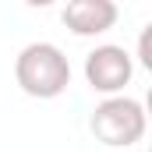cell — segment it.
I'll return each instance as SVG.
<instances>
[{
	"label": "cell",
	"instance_id": "cell-1",
	"mask_svg": "<svg viewBox=\"0 0 152 152\" xmlns=\"http://www.w3.org/2000/svg\"><path fill=\"white\" fill-rule=\"evenodd\" d=\"M14 81L32 99H57L71 85V64H67L60 46L28 42L14 60Z\"/></svg>",
	"mask_w": 152,
	"mask_h": 152
},
{
	"label": "cell",
	"instance_id": "cell-2",
	"mask_svg": "<svg viewBox=\"0 0 152 152\" xmlns=\"http://www.w3.org/2000/svg\"><path fill=\"white\" fill-rule=\"evenodd\" d=\"M145 124H149L145 106L138 99H131V96H110V99H103L92 110V120H88L96 142L113 145V149H127V145L142 142L145 138Z\"/></svg>",
	"mask_w": 152,
	"mask_h": 152
},
{
	"label": "cell",
	"instance_id": "cell-3",
	"mask_svg": "<svg viewBox=\"0 0 152 152\" xmlns=\"http://www.w3.org/2000/svg\"><path fill=\"white\" fill-rule=\"evenodd\" d=\"M131 75H134V60H131V53L124 46L106 42V46H96L85 57V81H88V88L103 92L106 99L117 96L131 81Z\"/></svg>",
	"mask_w": 152,
	"mask_h": 152
},
{
	"label": "cell",
	"instance_id": "cell-4",
	"mask_svg": "<svg viewBox=\"0 0 152 152\" xmlns=\"http://www.w3.org/2000/svg\"><path fill=\"white\" fill-rule=\"evenodd\" d=\"M117 4L113 0H71L60 11V21L75 32V36H103L117 25Z\"/></svg>",
	"mask_w": 152,
	"mask_h": 152
},
{
	"label": "cell",
	"instance_id": "cell-5",
	"mask_svg": "<svg viewBox=\"0 0 152 152\" xmlns=\"http://www.w3.org/2000/svg\"><path fill=\"white\" fill-rule=\"evenodd\" d=\"M138 60H142L145 71H152V21L142 28V36H138Z\"/></svg>",
	"mask_w": 152,
	"mask_h": 152
},
{
	"label": "cell",
	"instance_id": "cell-6",
	"mask_svg": "<svg viewBox=\"0 0 152 152\" xmlns=\"http://www.w3.org/2000/svg\"><path fill=\"white\" fill-rule=\"evenodd\" d=\"M145 117H152V88H149V96H145Z\"/></svg>",
	"mask_w": 152,
	"mask_h": 152
},
{
	"label": "cell",
	"instance_id": "cell-7",
	"mask_svg": "<svg viewBox=\"0 0 152 152\" xmlns=\"http://www.w3.org/2000/svg\"><path fill=\"white\" fill-rule=\"evenodd\" d=\"M149 152H152V145H149Z\"/></svg>",
	"mask_w": 152,
	"mask_h": 152
}]
</instances>
